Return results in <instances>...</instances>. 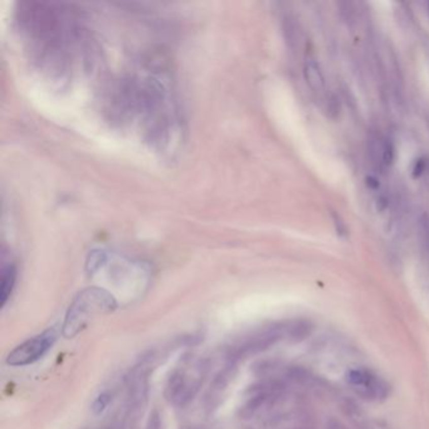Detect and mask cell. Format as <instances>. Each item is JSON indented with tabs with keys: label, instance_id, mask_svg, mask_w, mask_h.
<instances>
[{
	"label": "cell",
	"instance_id": "13",
	"mask_svg": "<svg viewBox=\"0 0 429 429\" xmlns=\"http://www.w3.org/2000/svg\"><path fill=\"white\" fill-rule=\"evenodd\" d=\"M425 167H427V164H425L424 157H419L418 160H415L414 167H413V172H412L413 178H419V176L424 173Z\"/></svg>",
	"mask_w": 429,
	"mask_h": 429
},
{
	"label": "cell",
	"instance_id": "7",
	"mask_svg": "<svg viewBox=\"0 0 429 429\" xmlns=\"http://www.w3.org/2000/svg\"><path fill=\"white\" fill-rule=\"evenodd\" d=\"M311 331H312V326L309 321L300 320V321H296L294 323H292V325L287 326L286 333H287V335L289 336V339H292V340L301 341V340H304V339H306L307 336L311 334Z\"/></svg>",
	"mask_w": 429,
	"mask_h": 429
},
{
	"label": "cell",
	"instance_id": "2",
	"mask_svg": "<svg viewBox=\"0 0 429 429\" xmlns=\"http://www.w3.org/2000/svg\"><path fill=\"white\" fill-rule=\"evenodd\" d=\"M56 339L57 333L54 328H49L41 335L29 339L8 355L7 364L10 367H25L33 364L53 346Z\"/></svg>",
	"mask_w": 429,
	"mask_h": 429
},
{
	"label": "cell",
	"instance_id": "16",
	"mask_svg": "<svg viewBox=\"0 0 429 429\" xmlns=\"http://www.w3.org/2000/svg\"><path fill=\"white\" fill-rule=\"evenodd\" d=\"M386 208H388V199H386L385 196H380V198L378 199V202H376V209H378L379 212H383Z\"/></svg>",
	"mask_w": 429,
	"mask_h": 429
},
{
	"label": "cell",
	"instance_id": "3",
	"mask_svg": "<svg viewBox=\"0 0 429 429\" xmlns=\"http://www.w3.org/2000/svg\"><path fill=\"white\" fill-rule=\"evenodd\" d=\"M203 374L190 376L186 372H176L170 376L165 389V397L170 403L178 407L188 404L198 391L202 384Z\"/></svg>",
	"mask_w": 429,
	"mask_h": 429
},
{
	"label": "cell",
	"instance_id": "17",
	"mask_svg": "<svg viewBox=\"0 0 429 429\" xmlns=\"http://www.w3.org/2000/svg\"><path fill=\"white\" fill-rule=\"evenodd\" d=\"M428 12H429V10H428Z\"/></svg>",
	"mask_w": 429,
	"mask_h": 429
},
{
	"label": "cell",
	"instance_id": "10",
	"mask_svg": "<svg viewBox=\"0 0 429 429\" xmlns=\"http://www.w3.org/2000/svg\"><path fill=\"white\" fill-rule=\"evenodd\" d=\"M333 220H334V225H335V229H336V233H338L340 237H346L347 227H346V224H345L343 218H341L339 214H336V213H333Z\"/></svg>",
	"mask_w": 429,
	"mask_h": 429
},
{
	"label": "cell",
	"instance_id": "6",
	"mask_svg": "<svg viewBox=\"0 0 429 429\" xmlns=\"http://www.w3.org/2000/svg\"><path fill=\"white\" fill-rule=\"evenodd\" d=\"M374 373L369 369H361V368H355V369H350L346 373V380L347 383L351 384L354 386H360L364 389L373 378Z\"/></svg>",
	"mask_w": 429,
	"mask_h": 429
},
{
	"label": "cell",
	"instance_id": "14",
	"mask_svg": "<svg viewBox=\"0 0 429 429\" xmlns=\"http://www.w3.org/2000/svg\"><path fill=\"white\" fill-rule=\"evenodd\" d=\"M365 184H367L368 188L372 189V190H376V189L379 188V180L373 175H368L367 178H365Z\"/></svg>",
	"mask_w": 429,
	"mask_h": 429
},
{
	"label": "cell",
	"instance_id": "9",
	"mask_svg": "<svg viewBox=\"0 0 429 429\" xmlns=\"http://www.w3.org/2000/svg\"><path fill=\"white\" fill-rule=\"evenodd\" d=\"M394 157H395V149H394V145L391 144L390 141H386L383 149L384 162H385L386 165H391L394 161Z\"/></svg>",
	"mask_w": 429,
	"mask_h": 429
},
{
	"label": "cell",
	"instance_id": "15",
	"mask_svg": "<svg viewBox=\"0 0 429 429\" xmlns=\"http://www.w3.org/2000/svg\"><path fill=\"white\" fill-rule=\"evenodd\" d=\"M326 429H347L341 422L336 419H330L326 424Z\"/></svg>",
	"mask_w": 429,
	"mask_h": 429
},
{
	"label": "cell",
	"instance_id": "11",
	"mask_svg": "<svg viewBox=\"0 0 429 429\" xmlns=\"http://www.w3.org/2000/svg\"><path fill=\"white\" fill-rule=\"evenodd\" d=\"M419 228L420 233L423 236V242L425 243V246L429 248V217L428 215H423L419 220Z\"/></svg>",
	"mask_w": 429,
	"mask_h": 429
},
{
	"label": "cell",
	"instance_id": "1",
	"mask_svg": "<svg viewBox=\"0 0 429 429\" xmlns=\"http://www.w3.org/2000/svg\"><path fill=\"white\" fill-rule=\"evenodd\" d=\"M117 307L115 297L101 287H88L78 293L68 309L63 323V336L75 338L82 331L92 317L106 315L115 311Z\"/></svg>",
	"mask_w": 429,
	"mask_h": 429
},
{
	"label": "cell",
	"instance_id": "5",
	"mask_svg": "<svg viewBox=\"0 0 429 429\" xmlns=\"http://www.w3.org/2000/svg\"><path fill=\"white\" fill-rule=\"evenodd\" d=\"M15 278H17V270L14 265H8L3 268L2 271V285H0V305L4 306L7 304L8 299L12 294L13 288L15 285Z\"/></svg>",
	"mask_w": 429,
	"mask_h": 429
},
{
	"label": "cell",
	"instance_id": "8",
	"mask_svg": "<svg viewBox=\"0 0 429 429\" xmlns=\"http://www.w3.org/2000/svg\"><path fill=\"white\" fill-rule=\"evenodd\" d=\"M110 403H111V395H110L109 393L100 394V395L94 399L93 404H92V412H93L94 414H101V413L109 407Z\"/></svg>",
	"mask_w": 429,
	"mask_h": 429
},
{
	"label": "cell",
	"instance_id": "4",
	"mask_svg": "<svg viewBox=\"0 0 429 429\" xmlns=\"http://www.w3.org/2000/svg\"><path fill=\"white\" fill-rule=\"evenodd\" d=\"M305 80L310 88L314 89L315 92H321L325 88V78H323L322 72H321L318 64L314 60H307L304 68Z\"/></svg>",
	"mask_w": 429,
	"mask_h": 429
},
{
	"label": "cell",
	"instance_id": "12",
	"mask_svg": "<svg viewBox=\"0 0 429 429\" xmlns=\"http://www.w3.org/2000/svg\"><path fill=\"white\" fill-rule=\"evenodd\" d=\"M145 429H161V417H160L159 413L152 412L151 414H150L146 428Z\"/></svg>",
	"mask_w": 429,
	"mask_h": 429
}]
</instances>
